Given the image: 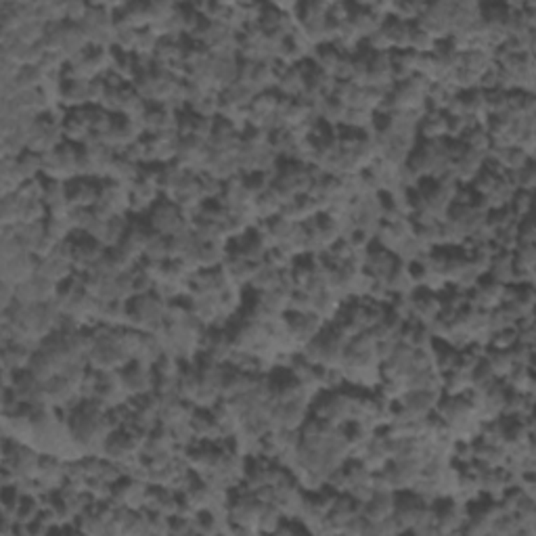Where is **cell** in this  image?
Here are the masks:
<instances>
[{
    "label": "cell",
    "instance_id": "1",
    "mask_svg": "<svg viewBox=\"0 0 536 536\" xmlns=\"http://www.w3.org/2000/svg\"><path fill=\"white\" fill-rule=\"evenodd\" d=\"M153 229L159 235H172L180 229V216L174 205L170 203H159L153 208Z\"/></svg>",
    "mask_w": 536,
    "mask_h": 536
},
{
    "label": "cell",
    "instance_id": "2",
    "mask_svg": "<svg viewBox=\"0 0 536 536\" xmlns=\"http://www.w3.org/2000/svg\"><path fill=\"white\" fill-rule=\"evenodd\" d=\"M122 386L128 388L130 392H147V388L151 386V375H149V369L143 367V365H132L128 369L122 371Z\"/></svg>",
    "mask_w": 536,
    "mask_h": 536
},
{
    "label": "cell",
    "instance_id": "3",
    "mask_svg": "<svg viewBox=\"0 0 536 536\" xmlns=\"http://www.w3.org/2000/svg\"><path fill=\"white\" fill-rule=\"evenodd\" d=\"M15 159H17V172H19L21 180H31L38 174V170H42V155L36 151L27 149V151L19 153Z\"/></svg>",
    "mask_w": 536,
    "mask_h": 536
},
{
    "label": "cell",
    "instance_id": "4",
    "mask_svg": "<svg viewBox=\"0 0 536 536\" xmlns=\"http://www.w3.org/2000/svg\"><path fill=\"white\" fill-rule=\"evenodd\" d=\"M493 275H495V279L499 281V283H505V281H509L512 279V275H514V262H512V258L509 256H499L497 260H495V264H493Z\"/></svg>",
    "mask_w": 536,
    "mask_h": 536
},
{
    "label": "cell",
    "instance_id": "5",
    "mask_svg": "<svg viewBox=\"0 0 536 536\" xmlns=\"http://www.w3.org/2000/svg\"><path fill=\"white\" fill-rule=\"evenodd\" d=\"M157 38H155V34L151 31V29H143V31H138L136 34V48L138 50H143V52H153L155 48H157Z\"/></svg>",
    "mask_w": 536,
    "mask_h": 536
}]
</instances>
